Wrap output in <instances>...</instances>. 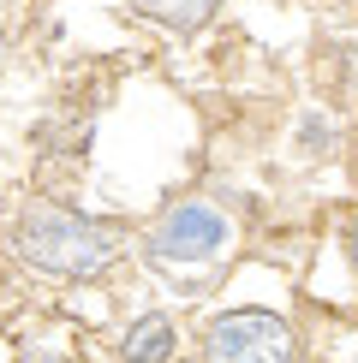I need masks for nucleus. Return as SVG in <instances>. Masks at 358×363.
I'll return each instance as SVG.
<instances>
[{
    "label": "nucleus",
    "instance_id": "nucleus-1",
    "mask_svg": "<svg viewBox=\"0 0 358 363\" xmlns=\"http://www.w3.org/2000/svg\"><path fill=\"white\" fill-rule=\"evenodd\" d=\"M12 250L24 256L30 268L60 280H90V274H108L114 256H119V226L108 220H90L66 203H30L18 220H12Z\"/></svg>",
    "mask_w": 358,
    "mask_h": 363
},
{
    "label": "nucleus",
    "instance_id": "nucleus-2",
    "mask_svg": "<svg viewBox=\"0 0 358 363\" xmlns=\"http://www.w3.org/2000/svg\"><path fill=\"white\" fill-rule=\"evenodd\" d=\"M293 328L268 310H227L203 334V363H293Z\"/></svg>",
    "mask_w": 358,
    "mask_h": 363
},
{
    "label": "nucleus",
    "instance_id": "nucleus-3",
    "mask_svg": "<svg viewBox=\"0 0 358 363\" xmlns=\"http://www.w3.org/2000/svg\"><path fill=\"white\" fill-rule=\"evenodd\" d=\"M221 250H227V215L215 203H173L149 226V256L156 262L197 268V262H215Z\"/></svg>",
    "mask_w": 358,
    "mask_h": 363
},
{
    "label": "nucleus",
    "instance_id": "nucleus-4",
    "mask_svg": "<svg viewBox=\"0 0 358 363\" xmlns=\"http://www.w3.org/2000/svg\"><path fill=\"white\" fill-rule=\"evenodd\" d=\"M119 357H126V363H168L173 357V322H168V315H143V322H131L126 340H119Z\"/></svg>",
    "mask_w": 358,
    "mask_h": 363
},
{
    "label": "nucleus",
    "instance_id": "nucleus-5",
    "mask_svg": "<svg viewBox=\"0 0 358 363\" xmlns=\"http://www.w3.org/2000/svg\"><path fill=\"white\" fill-rule=\"evenodd\" d=\"M131 6H138L143 18L168 24V30H203L209 18H215L221 0H131Z\"/></svg>",
    "mask_w": 358,
    "mask_h": 363
},
{
    "label": "nucleus",
    "instance_id": "nucleus-6",
    "mask_svg": "<svg viewBox=\"0 0 358 363\" xmlns=\"http://www.w3.org/2000/svg\"><path fill=\"white\" fill-rule=\"evenodd\" d=\"M347 256H352V268H358V215H352V226H347Z\"/></svg>",
    "mask_w": 358,
    "mask_h": 363
}]
</instances>
